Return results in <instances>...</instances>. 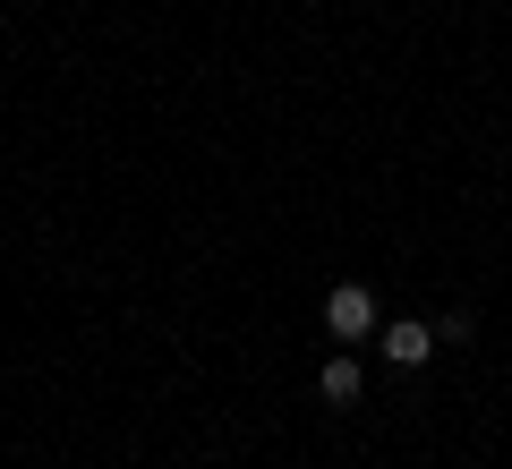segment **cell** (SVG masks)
Here are the masks:
<instances>
[{"label":"cell","mask_w":512,"mask_h":469,"mask_svg":"<svg viewBox=\"0 0 512 469\" xmlns=\"http://www.w3.org/2000/svg\"><path fill=\"white\" fill-rule=\"evenodd\" d=\"M325 333H333V342H376V333H384L376 290H367V282H342V290L325 299Z\"/></svg>","instance_id":"1"},{"label":"cell","mask_w":512,"mask_h":469,"mask_svg":"<svg viewBox=\"0 0 512 469\" xmlns=\"http://www.w3.org/2000/svg\"><path fill=\"white\" fill-rule=\"evenodd\" d=\"M470 333H478V316H470V307H453V316L436 325V342H470Z\"/></svg>","instance_id":"4"},{"label":"cell","mask_w":512,"mask_h":469,"mask_svg":"<svg viewBox=\"0 0 512 469\" xmlns=\"http://www.w3.org/2000/svg\"><path fill=\"white\" fill-rule=\"evenodd\" d=\"M316 393H325L333 410H350V401H359V359H350V350H333L325 376H316Z\"/></svg>","instance_id":"3"},{"label":"cell","mask_w":512,"mask_h":469,"mask_svg":"<svg viewBox=\"0 0 512 469\" xmlns=\"http://www.w3.org/2000/svg\"><path fill=\"white\" fill-rule=\"evenodd\" d=\"M376 342H384V359H393V367H427V350H444L436 333L419 325V316H402V325H384Z\"/></svg>","instance_id":"2"}]
</instances>
